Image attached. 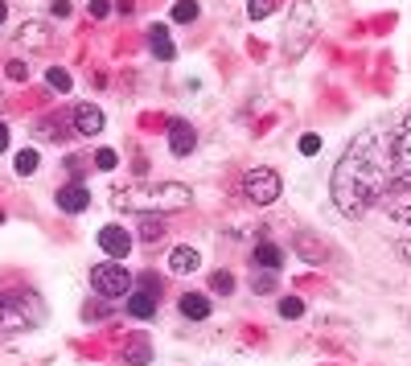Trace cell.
Segmentation results:
<instances>
[{
	"label": "cell",
	"mask_w": 411,
	"mask_h": 366,
	"mask_svg": "<svg viewBox=\"0 0 411 366\" xmlns=\"http://www.w3.org/2000/svg\"><path fill=\"white\" fill-rule=\"evenodd\" d=\"M387 136H391V119L370 124L362 136L350 140V149L333 169L329 194L345 218H362L387 198Z\"/></svg>",
	"instance_id": "1"
},
{
	"label": "cell",
	"mask_w": 411,
	"mask_h": 366,
	"mask_svg": "<svg viewBox=\"0 0 411 366\" xmlns=\"http://www.w3.org/2000/svg\"><path fill=\"white\" fill-rule=\"evenodd\" d=\"M112 202L119 210H136V214H169V210H185L194 202V189L181 182L164 185H115Z\"/></svg>",
	"instance_id": "2"
},
{
	"label": "cell",
	"mask_w": 411,
	"mask_h": 366,
	"mask_svg": "<svg viewBox=\"0 0 411 366\" xmlns=\"http://www.w3.org/2000/svg\"><path fill=\"white\" fill-rule=\"evenodd\" d=\"M395 194H411V116L391 119L387 136V198Z\"/></svg>",
	"instance_id": "3"
},
{
	"label": "cell",
	"mask_w": 411,
	"mask_h": 366,
	"mask_svg": "<svg viewBox=\"0 0 411 366\" xmlns=\"http://www.w3.org/2000/svg\"><path fill=\"white\" fill-rule=\"evenodd\" d=\"M321 34V13H317V0H292V13H288V29H284V54L300 58L312 46V37Z\"/></svg>",
	"instance_id": "4"
},
{
	"label": "cell",
	"mask_w": 411,
	"mask_h": 366,
	"mask_svg": "<svg viewBox=\"0 0 411 366\" xmlns=\"http://www.w3.org/2000/svg\"><path fill=\"white\" fill-rule=\"evenodd\" d=\"M46 321V305L33 292H0V333H21Z\"/></svg>",
	"instance_id": "5"
},
{
	"label": "cell",
	"mask_w": 411,
	"mask_h": 366,
	"mask_svg": "<svg viewBox=\"0 0 411 366\" xmlns=\"http://www.w3.org/2000/svg\"><path fill=\"white\" fill-rule=\"evenodd\" d=\"M91 288H95L99 297L107 300H119L132 292V272L119 259H107V264H95L91 267Z\"/></svg>",
	"instance_id": "6"
},
{
	"label": "cell",
	"mask_w": 411,
	"mask_h": 366,
	"mask_svg": "<svg viewBox=\"0 0 411 366\" xmlns=\"http://www.w3.org/2000/svg\"><path fill=\"white\" fill-rule=\"evenodd\" d=\"M279 173L276 169H251L243 177V198L251 202V206H272V202L279 198Z\"/></svg>",
	"instance_id": "7"
},
{
	"label": "cell",
	"mask_w": 411,
	"mask_h": 366,
	"mask_svg": "<svg viewBox=\"0 0 411 366\" xmlns=\"http://www.w3.org/2000/svg\"><path fill=\"white\" fill-rule=\"evenodd\" d=\"M95 243H99V251H107V259H124L132 251V231H124L119 222H107V227H99Z\"/></svg>",
	"instance_id": "8"
},
{
	"label": "cell",
	"mask_w": 411,
	"mask_h": 366,
	"mask_svg": "<svg viewBox=\"0 0 411 366\" xmlns=\"http://www.w3.org/2000/svg\"><path fill=\"white\" fill-rule=\"evenodd\" d=\"M70 128L79 136H99L107 128V116L99 112L95 103H74V107H70Z\"/></svg>",
	"instance_id": "9"
},
{
	"label": "cell",
	"mask_w": 411,
	"mask_h": 366,
	"mask_svg": "<svg viewBox=\"0 0 411 366\" xmlns=\"http://www.w3.org/2000/svg\"><path fill=\"white\" fill-rule=\"evenodd\" d=\"M197 149V128L189 119H169V152L173 157H189Z\"/></svg>",
	"instance_id": "10"
},
{
	"label": "cell",
	"mask_w": 411,
	"mask_h": 366,
	"mask_svg": "<svg viewBox=\"0 0 411 366\" xmlns=\"http://www.w3.org/2000/svg\"><path fill=\"white\" fill-rule=\"evenodd\" d=\"M54 202L62 206L66 214H82V210L91 206V189H86V185H79V182H70V185H62V189L54 194Z\"/></svg>",
	"instance_id": "11"
},
{
	"label": "cell",
	"mask_w": 411,
	"mask_h": 366,
	"mask_svg": "<svg viewBox=\"0 0 411 366\" xmlns=\"http://www.w3.org/2000/svg\"><path fill=\"white\" fill-rule=\"evenodd\" d=\"M49 41H54V29L46 21H29V25L16 29V46H25V50H46Z\"/></svg>",
	"instance_id": "12"
},
{
	"label": "cell",
	"mask_w": 411,
	"mask_h": 366,
	"mask_svg": "<svg viewBox=\"0 0 411 366\" xmlns=\"http://www.w3.org/2000/svg\"><path fill=\"white\" fill-rule=\"evenodd\" d=\"M197 264H202V251L189 247V243H181V247L169 251V272H173V276H189V272H197Z\"/></svg>",
	"instance_id": "13"
},
{
	"label": "cell",
	"mask_w": 411,
	"mask_h": 366,
	"mask_svg": "<svg viewBox=\"0 0 411 366\" xmlns=\"http://www.w3.org/2000/svg\"><path fill=\"white\" fill-rule=\"evenodd\" d=\"M296 255L304 259V264H325V255H329V247L317 239V234H309V231H296Z\"/></svg>",
	"instance_id": "14"
},
{
	"label": "cell",
	"mask_w": 411,
	"mask_h": 366,
	"mask_svg": "<svg viewBox=\"0 0 411 366\" xmlns=\"http://www.w3.org/2000/svg\"><path fill=\"white\" fill-rule=\"evenodd\" d=\"M251 259H255L259 272H279V267H284V251H279L276 243H267V239H263V243H255Z\"/></svg>",
	"instance_id": "15"
},
{
	"label": "cell",
	"mask_w": 411,
	"mask_h": 366,
	"mask_svg": "<svg viewBox=\"0 0 411 366\" xmlns=\"http://www.w3.org/2000/svg\"><path fill=\"white\" fill-rule=\"evenodd\" d=\"M177 309L185 321H206L210 317V297H202V292H185V297L177 300Z\"/></svg>",
	"instance_id": "16"
},
{
	"label": "cell",
	"mask_w": 411,
	"mask_h": 366,
	"mask_svg": "<svg viewBox=\"0 0 411 366\" xmlns=\"http://www.w3.org/2000/svg\"><path fill=\"white\" fill-rule=\"evenodd\" d=\"M66 132H74L70 128V116H46L33 124V136H41V140H62Z\"/></svg>",
	"instance_id": "17"
},
{
	"label": "cell",
	"mask_w": 411,
	"mask_h": 366,
	"mask_svg": "<svg viewBox=\"0 0 411 366\" xmlns=\"http://www.w3.org/2000/svg\"><path fill=\"white\" fill-rule=\"evenodd\" d=\"M148 46H152V58H161V62H173V58H177V46H173V37L164 34V25H152V29H148Z\"/></svg>",
	"instance_id": "18"
},
{
	"label": "cell",
	"mask_w": 411,
	"mask_h": 366,
	"mask_svg": "<svg viewBox=\"0 0 411 366\" xmlns=\"http://www.w3.org/2000/svg\"><path fill=\"white\" fill-rule=\"evenodd\" d=\"M128 317L152 321V317H157V297H152V292H128Z\"/></svg>",
	"instance_id": "19"
},
{
	"label": "cell",
	"mask_w": 411,
	"mask_h": 366,
	"mask_svg": "<svg viewBox=\"0 0 411 366\" xmlns=\"http://www.w3.org/2000/svg\"><path fill=\"white\" fill-rule=\"evenodd\" d=\"M136 234H140L144 243H157V239H164V214H140V222H136Z\"/></svg>",
	"instance_id": "20"
},
{
	"label": "cell",
	"mask_w": 411,
	"mask_h": 366,
	"mask_svg": "<svg viewBox=\"0 0 411 366\" xmlns=\"http://www.w3.org/2000/svg\"><path fill=\"white\" fill-rule=\"evenodd\" d=\"M387 214H391V222H399V227H411V194L387 198Z\"/></svg>",
	"instance_id": "21"
},
{
	"label": "cell",
	"mask_w": 411,
	"mask_h": 366,
	"mask_svg": "<svg viewBox=\"0 0 411 366\" xmlns=\"http://www.w3.org/2000/svg\"><path fill=\"white\" fill-rule=\"evenodd\" d=\"M202 17V4L197 0H177L173 4V13H169V21H181V25H189V21Z\"/></svg>",
	"instance_id": "22"
},
{
	"label": "cell",
	"mask_w": 411,
	"mask_h": 366,
	"mask_svg": "<svg viewBox=\"0 0 411 366\" xmlns=\"http://www.w3.org/2000/svg\"><path fill=\"white\" fill-rule=\"evenodd\" d=\"M46 83H49V91H58V95L74 91V79H70V70H62V66H49L46 70Z\"/></svg>",
	"instance_id": "23"
},
{
	"label": "cell",
	"mask_w": 411,
	"mask_h": 366,
	"mask_svg": "<svg viewBox=\"0 0 411 366\" xmlns=\"http://www.w3.org/2000/svg\"><path fill=\"white\" fill-rule=\"evenodd\" d=\"M37 165H41V152H37V149H21V152L13 157V169L21 173V177H29Z\"/></svg>",
	"instance_id": "24"
},
{
	"label": "cell",
	"mask_w": 411,
	"mask_h": 366,
	"mask_svg": "<svg viewBox=\"0 0 411 366\" xmlns=\"http://www.w3.org/2000/svg\"><path fill=\"white\" fill-rule=\"evenodd\" d=\"M124 358H128V362H136V366H148V362H152V350H148V342H128Z\"/></svg>",
	"instance_id": "25"
},
{
	"label": "cell",
	"mask_w": 411,
	"mask_h": 366,
	"mask_svg": "<svg viewBox=\"0 0 411 366\" xmlns=\"http://www.w3.org/2000/svg\"><path fill=\"white\" fill-rule=\"evenodd\" d=\"M210 288L218 292V297H230V292H234V276H230V272H214Z\"/></svg>",
	"instance_id": "26"
},
{
	"label": "cell",
	"mask_w": 411,
	"mask_h": 366,
	"mask_svg": "<svg viewBox=\"0 0 411 366\" xmlns=\"http://www.w3.org/2000/svg\"><path fill=\"white\" fill-rule=\"evenodd\" d=\"M279 317H288V321L304 317V300H300V297H284V300H279Z\"/></svg>",
	"instance_id": "27"
},
{
	"label": "cell",
	"mask_w": 411,
	"mask_h": 366,
	"mask_svg": "<svg viewBox=\"0 0 411 366\" xmlns=\"http://www.w3.org/2000/svg\"><path fill=\"white\" fill-rule=\"evenodd\" d=\"M115 165H119V157H115V149H99V152H95V169H103V173H112Z\"/></svg>",
	"instance_id": "28"
},
{
	"label": "cell",
	"mask_w": 411,
	"mask_h": 366,
	"mask_svg": "<svg viewBox=\"0 0 411 366\" xmlns=\"http://www.w3.org/2000/svg\"><path fill=\"white\" fill-rule=\"evenodd\" d=\"M317 152H321V136L304 132V136H300V157H317Z\"/></svg>",
	"instance_id": "29"
},
{
	"label": "cell",
	"mask_w": 411,
	"mask_h": 366,
	"mask_svg": "<svg viewBox=\"0 0 411 366\" xmlns=\"http://www.w3.org/2000/svg\"><path fill=\"white\" fill-rule=\"evenodd\" d=\"M272 13V0H247V17L251 21H263Z\"/></svg>",
	"instance_id": "30"
},
{
	"label": "cell",
	"mask_w": 411,
	"mask_h": 366,
	"mask_svg": "<svg viewBox=\"0 0 411 366\" xmlns=\"http://www.w3.org/2000/svg\"><path fill=\"white\" fill-rule=\"evenodd\" d=\"M4 74H9V79H13V83H25V79H29V66H25V62H21V58H13V62H9V66H4Z\"/></svg>",
	"instance_id": "31"
},
{
	"label": "cell",
	"mask_w": 411,
	"mask_h": 366,
	"mask_svg": "<svg viewBox=\"0 0 411 366\" xmlns=\"http://www.w3.org/2000/svg\"><path fill=\"white\" fill-rule=\"evenodd\" d=\"M255 292H276V272H259V276H255Z\"/></svg>",
	"instance_id": "32"
},
{
	"label": "cell",
	"mask_w": 411,
	"mask_h": 366,
	"mask_svg": "<svg viewBox=\"0 0 411 366\" xmlns=\"http://www.w3.org/2000/svg\"><path fill=\"white\" fill-rule=\"evenodd\" d=\"M86 13H91L95 21H103L107 13H112V0H91V4H86Z\"/></svg>",
	"instance_id": "33"
},
{
	"label": "cell",
	"mask_w": 411,
	"mask_h": 366,
	"mask_svg": "<svg viewBox=\"0 0 411 366\" xmlns=\"http://www.w3.org/2000/svg\"><path fill=\"white\" fill-rule=\"evenodd\" d=\"M140 292H152V297H157V292H161V280H157L152 272H144V276H140Z\"/></svg>",
	"instance_id": "34"
},
{
	"label": "cell",
	"mask_w": 411,
	"mask_h": 366,
	"mask_svg": "<svg viewBox=\"0 0 411 366\" xmlns=\"http://www.w3.org/2000/svg\"><path fill=\"white\" fill-rule=\"evenodd\" d=\"M49 13H54V17H66V21H70L74 4H70V0H54V4H49Z\"/></svg>",
	"instance_id": "35"
},
{
	"label": "cell",
	"mask_w": 411,
	"mask_h": 366,
	"mask_svg": "<svg viewBox=\"0 0 411 366\" xmlns=\"http://www.w3.org/2000/svg\"><path fill=\"white\" fill-rule=\"evenodd\" d=\"M115 13H124V17H132V13H136V4H132V0H119V4H115Z\"/></svg>",
	"instance_id": "36"
},
{
	"label": "cell",
	"mask_w": 411,
	"mask_h": 366,
	"mask_svg": "<svg viewBox=\"0 0 411 366\" xmlns=\"http://www.w3.org/2000/svg\"><path fill=\"white\" fill-rule=\"evenodd\" d=\"M0 152H9V124L0 119Z\"/></svg>",
	"instance_id": "37"
},
{
	"label": "cell",
	"mask_w": 411,
	"mask_h": 366,
	"mask_svg": "<svg viewBox=\"0 0 411 366\" xmlns=\"http://www.w3.org/2000/svg\"><path fill=\"white\" fill-rule=\"evenodd\" d=\"M399 255H403V259L411 264V239H403V243H399Z\"/></svg>",
	"instance_id": "38"
},
{
	"label": "cell",
	"mask_w": 411,
	"mask_h": 366,
	"mask_svg": "<svg viewBox=\"0 0 411 366\" xmlns=\"http://www.w3.org/2000/svg\"><path fill=\"white\" fill-rule=\"evenodd\" d=\"M4 17H9V4H4V0H0V25H4Z\"/></svg>",
	"instance_id": "39"
},
{
	"label": "cell",
	"mask_w": 411,
	"mask_h": 366,
	"mask_svg": "<svg viewBox=\"0 0 411 366\" xmlns=\"http://www.w3.org/2000/svg\"><path fill=\"white\" fill-rule=\"evenodd\" d=\"M0 103H4V95H0Z\"/></svg>",
	"instance_id": "40"
}]
</instances>
